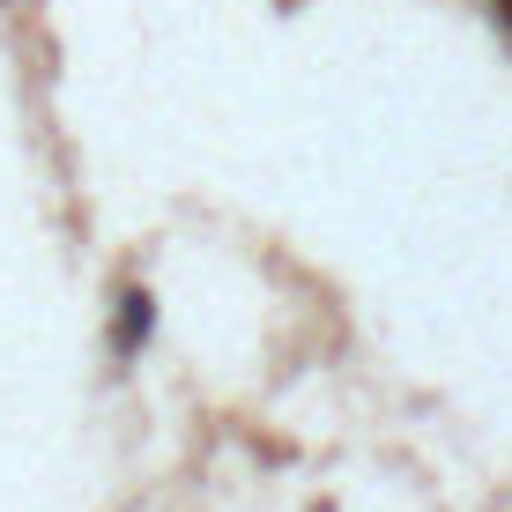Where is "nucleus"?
Masks as SVG:
<instances>
[{"label": "nucleus", "mask_w": 512, "mask_h": 512, "mask_svg": "<svg viewBox=\"0 0 512 512\" xmlns=\"http://www.w3.org/2000/svg\"><path fill=\"white\" fill-rule=\"evenodd\" d=\"M149 327H156L149 290H127V297H119V357H134V349L149 342Z\"/></svg>", "instance_id": "f257e3e1"}]
</instances>
